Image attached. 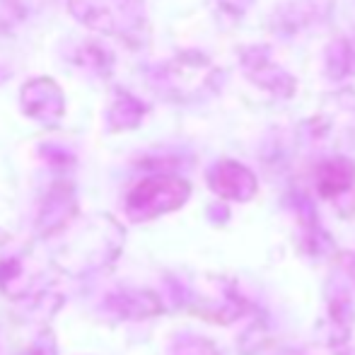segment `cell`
I'll use <instances>...</instances> for the list:
<instances>
[{"label":"cell","mask_w":355,"mask_h":355,"mask_svg":"<svg viewBox=\"0 0 355 355\" xmlns=\"http://www.w3.org/2000/svg\"><path fill=\"white\" fill-rule=\"evenodd\" d=\"M355 187V164L343 157L329 159L317 172V189L324 198L338 201L346 193H351Z\"/></svg>","instance_id":"cell-3"},{"label":"cell","mask_w":355,"mask_h":355,"mask_svg":"<svg viewBox=\"0 0 355 355\" xmlns=\"http://www.w3.org/2000/svg\"><path fill=\"white\" fill-rule=\"evenodd\" d=\"M191 193L184 179L179 177H150L143 179L138 187L131 189L126 198V213L131 220L143 223V220L159 218L164 213H172L184 206V201Z\"/></svg>","instance_id":"cell-1"},{"label":"cell","mask_w":355,"mask_h":355,"mask_svg":"<svg viewBox=\"0 0 355 355\" xmlns=\"http://www.w3.org/2000/svg\"><path fill=\"white\" fill-rule=\"evenodd\" d=\"M211 189L227 201H249L257 193V177L237 162H220L211 172Z\"/></svg>","instance_id":"cell-2"}]
</instances>
